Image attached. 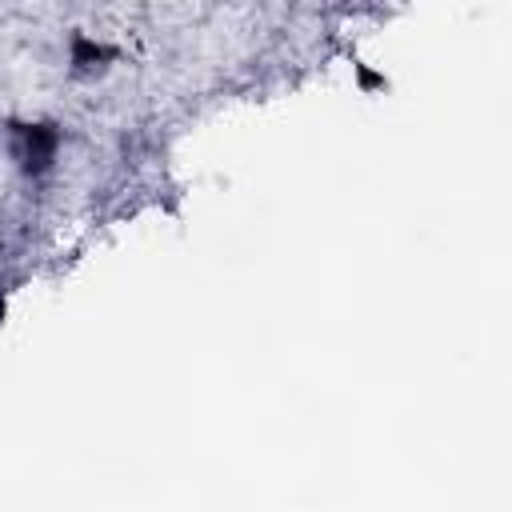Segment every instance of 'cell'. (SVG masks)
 Here are the masks:
<instances>
[{
    "label": "cell",
    "instance_id": "2",
    "mask_svg": "<svg viewBox=\"0 0 512 512\" xmlns=\"http://www.w3.org/2000/svg\"><path fill=\"white\" fill-rule=\"evenodd\" d=\"M100 60H112V48L108 44H96V40H88V36H76L72 40V64H80V68H100Z\"/></svg>",
    "mask_w": 512,
    "mask_h": 512
},
{
    "label": "cell",
    "instance_id": "1",
    "mask_svg": "<svg viewBox=\"0 0 512 512\" xmlns=\"http://www.w3.org/2000/svg\"><path fill=\"white\" fill-rule=\"evenodd\" d=\"M56 148H60V128L56 124L24 120V124L8 128V152H12V160L24 176H44L56 164Z\"/></svg>",
    "mask_w": 512,
    "mask_h": 512
}]
</instances>
